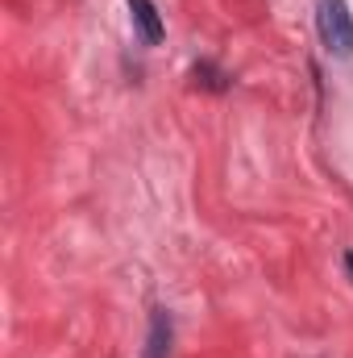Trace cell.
Returning <instances> with one entry per match:
<instances>
[{
	"label": "cell",
	"instance_id": "cell-1",
	"mask_svg": "<svg viewBox=\"0 0 353 358\" xmlns=\"http://www.w3.org/2000/svg\"><path fill=\"white\" fill-rule=\"evenodd\" d=\"M316 29L329 55L350 59L353 55V13L345 0H320L316 4Z\"/></svg>",
	"mask_w": 353,
	"mask_h": 358
},
{
	"label": "cell",
	"instance_id": "cell-2",
	"mask_svg": "<svg viewBox=\"0 0 353 358\" xmlns=\"http://www.w3.org/2000/svg\"><path fill=\"white\" fill-rule=\"evenodd\" d=\"M125 4H129V17H133L142 42H146V46H158V42H163V17H158L154 0H125Z\"/></svg>",
	"mask_w": 353,
	"mask_h": 358
},
{
	"label": "cell",
	"instance_id": "cell-3",
	"mask_svg": "<svg viewBox=\"0 0 353 358\" xmlns=\"http://www.w3.org/2000/svg\"><path fill=\"white\" fill-rule=\"evenodd\" d=\"M146 358H171V317H167V308H154V317H150Z\"/></svg>",
	"mask_w": 353,
	"mask_h": 358
},
{
	"label": "cell",
	"instance_id": "cell-4",
	"mask_svg": "<svg viewBox=\"0 0 353 358\" xmlns=\"http://www.w3.org/2000/svg\"><path fill=\"white\" fill-rule=\"evenodd\" d=\"M191 80H195V88H204V92H225L229 88V76H225L216 63H195V67H191Z\"/></svg>",
	"mask_w": 353,
	"mask_h": 358
},
{
	"label": "cell",
	"instance_id": "cell-5",
	"mask_svg": "<svg viewBox=\"0 0 353 358\" xmlns=\"http://www.w3.org/2000/svg\"><path fill=\"white\" fill-rule=\"evenodd\" d=\"M345 263H350V271H353V250H350V255H345Z\"/></svg>",
	"mask_w": 353,
	"mask_h": 358
}]
</instances>
